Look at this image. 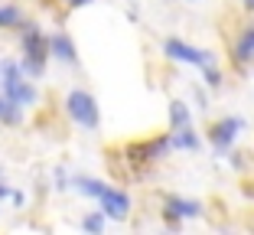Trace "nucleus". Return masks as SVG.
<instances>
[{"mask_svg": "<svg viewBox=\"0 0 254 235\" xmlns=\"http://www.w3.org/2000/svg\"><path fill=\"white\" fill-rule=\"evenodd\" d=\"M20 69L26 78H43L46 62H49V36L39 23H23L20 26Z\"/></svg>", "mask_w": 254, "mask_h": 235, "instance_id": "1", "label": "nucleus"}, {"mask_svg": "<svg viewBox=\"0 0 254 235\" xmlns=\"http://www.w3.org/2000/svg\"><path fill=\"white\" fill-rule=\"evenodd\" d=\"M75 190H82L85 196H91L98 203V209L108 216V219H127L130 216V196H127L124 190H114V186H108V183L101 180H91V176H75Z\"/></svg>", "mask_w": 254, "mask_h": 235, "instance_id": "2", "label": "nucleus"}, {"mask_svg": "<svg viewBox=\"0 0 254 235\" xmlns=\"http://www.w3.org/2000/svg\"><path fill=\"white\" fill-rule=\"evenodd\" d=\"M0 91L20 108H30L39 101V91L33 85V78L23 76L20 59H0Z\"/></svg>", "mask_w": 254, "mask_h": 235, "instance_id": "3", "label": "nucleus"}, {"mask_svg": "<svg viewBox=\"0 0 254 235\" xmlns=\"http://www.w3.org/2000/svg\"><path fill=\"white\" fill-rule=\"evenodd\" d=\"M65 111H68V118L85 131H98V124H101L98 101H95V95L85 91V88H72L65 95Z\"/></svg>", "mask_w": 254, "mask_h": 235, "instance_id": "4", "label": "nucleus"}, {"mask_svg": "<svg viewBox=\"0 0 254 235\" xmlns=\"http://www.w3.org/2000/svg\"><path fill=\"white\" fill-rule=\"evenodd\" d=\"M163 53L170 56L173 62H186V66H195V69H202V66H209V62H215V56H212L209 49H199V46L186 43V39H180V36L163 39Z\"/></svg>", "mask_w": 254, "mask_h": 235, "instance_id": "5", "label": "nucleus"}, {"mask_svg": "<svg viewBox=\"0 0 254 235\" xmlns=\"http://www.w3.org/2000/svg\"><path fill=\"white\" fill-rule=\"evenodd\" d=\"M173 144L170 134L166 137H147V141H134V144L124 147V160H143V163H157V160L170 157Z\"/></svg>", "mask_w": 254, "mask_h": 235, "instance_id": "6", "label": "nucleus"}, {"mask_svg": "<svg viewBox=\"0 0 254 235\" xmlns=\"http://www.w3.org/2000/svg\"><path fill=\"white\" fill-rule=\"evenodd\" d=\"M241 128H245V121H241L238 114H228V118H222V121H215L209 128V144L215 147V154H228L235 144V137L241 134Z\"/></svg>", "mask_w": 254, "mask_h": 235, "instance_id": "7", "label": "nucleus"}, {"mask_svg": "<svg viewBox=\"0 0 254 235\" xmlns=\"http://www.w3.org/2000/svg\"><path fill=\"white\" fill-rule=\"evenodd\" d=\"M160 213H163V219L170 222V226H183V219H195V216H202V203H195V199H183V196H170Z\"/></svg>", "mask_w": 254, "mask_h": 235, "instance_id": "8", "label": "nucleus"}, {"mask_svg": "<svg viewBox=\"0 0 254 235\" xmlns=\"http://www.w3.org/2000/svg\"><path fill=\"white\" fill-rule=\"evenodd\" d=\"M46 36H49V59H59V62H65V66H75V62H78L75 43L65 30H53V33H46Z\"/></svg>", "mask_w": 254, "mask_h": 235, "instance_id": "9", "label": "nucleus"}, {"mask_svg": "<svg viewBox=\"0 0 254 235\" xmlns=\"http://www.w3.org/2000/svg\"><path fill=\"white\" fill-rule=\"evenodd\" d=\"M232 59L238 62V66H248V62L254 59V23L241 26V33L235 36V43H232Z\"/></svg>", "mask_w": 254, "mask_h": 235, "instance_id": "10", "label": "nucleus"}, {"mask_svg": "<svg viewBox=\"0 0 254 235\" xmlns=\"http://www.w3.org/2000/svg\"><path fill=\"white\" fill-rule=\"evenodd\" d=\"M170 144H173V151H199L202 137L192 131V124H186V128H173L170 131Z\"/></svg>", "mask_w": 254, "mask_h": 235, "instance_id": "11", "label": "nucleus"}, {"mask_svg": "<svg viewBox=\"0 0 254 235\" xmlns=\"http://www.w3.org/2000/svg\"><path fill=\"white\" fill-rule=\"evenodd\" d=\"M23 23H26L23 20V7L3 0V3H0V30H20Z\"/></svg>", "mask_w": 254, "mask_h": 235, "instance_id": "12", "label": "nucleus"}, {"mask_svg": "<svg viewBox=\"0 0 254 235\" xmlns=\"http://www.w3.org/2000/svg\"><path fill=\"white\" fill-rule=\"evenodd\" d=\"M23 121V108L16 105V101H10L3 91H0V124H10V128H16V124Z\"/></svg>", "mask_w": 254, "mask_h": 235, "instance_id": "13", "label": "nucleus"}, {"mask_svg": "<svg viewBox=\"0 0 254 235\" xmlns=\"http://www.w3.org/2000/svg\"><path fill=\"white\" fill-rule=\"evenodd\" d=\"M186 124H192V114H189L186 101L173 98L170 101V128H186Z\"/></svg>", "mask_w": 254, "mask_h": 235, "instance_id": "14", "label": "nucleus"}, {"mask_svg": "<svg viewBox=\"0 0 254 235\" xmlns=\"http://www.w3.org/2000/svg\"><path fill=\"white\" fill-rule=\"evenodd\" d=\"M105 219H108V216L101 213V209H95V213H88L82 219V229H85V232H105Z\"/></svg>", "mask_w": 254, "mask_h": 235, "instance_id": "15", "label": "nucleus"}, {"mask_svg": "<svg viewBox=\"0 0 254 235\" xmlns=\"http://www.w3.org/2000/svg\"><path fill=\"white\" fill-rule=\"evenodd\" d=\"M202 78H205V85H209V88H222V82H225V76L218 72V66H215V62L202 66Z\"/></svg>", "mask_w": 254, "mask_h": 235, "instance_id": "16", "label": "nucleus"}, {"mask_svg": "<svg viewBox=\"0 0 254 235\" xmlns=\"http://www.w3.org/2000/svg\"><path fill=\"white\" fill-rule=\"evenodd\" d=\"M7 196H13V190H10L7 183H0V199H7Z\"/></svg>", "mask_w": 254, "mask_h": 235, "instance_id": "17", "label": "nucleus"}, {"mask_svg": "<svg viewBox=\"0 0 254 235\" xmlns=\"http://www.w3.org/2000/svg\"><path fill=\"white\" fill-rule=\"evenodd\" d=\"M85 3H91V0H65V7H85Z\"/></svg>", "mask_w": 254, "mask_h": 235, "instance_id": "18", "label": "nucleus"}, {"mask_svg": "<svg viewBox=\"0 0 254 235\" xmlns=\"http://www.w3.org/2000/svg\"><path fill=\"white\" fill-rule=\"evenodd\" d=\"M245 3V10H254V0H241Z\"/></svg>", "mask_w": 254, "mask_h": 235, "instance_id": "19", "label": "nucleus"}]
</instances>
